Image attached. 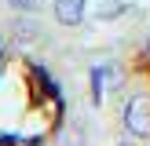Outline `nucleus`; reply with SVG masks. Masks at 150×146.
Returning <instances> with one entry per match:
<instances>
[{"mask_svg": "<svg viewBox=\"0 0 150 146\" xmlns=\"http://www.w3.org/2000/svg\"><path fill=\"white\" fill-rule=\"evenodd\" d=\"M125 128L136 139H150V95L146 91H136L125 102Z\"/></svg>", "mask_w": 150, "mask_h": 146, "instance_id": "nucleus-1", "label": "nucleus"}, {"mask_svg": "<svg viewBox=\"0 0 150 146\" xmlns=\"http://www.w3.org/2000/svg\"><path fill=\"white\" fill-rule=\"evenodd\" d=\"M88 11V0H55V18L62 26H81Z\"/></svg>", "mask_w": 150, "mask_h": 146, "instance_id": "nucleus-2", "label": "nucleus"}, {"mask_svg": "<svg viewBox=\"0 0 150 146\" xmlns=\"http://www.w3.org/2000/svg\"><path fill=\"white\" fill-rule=\"evenodd\" d=\"M125 11H128V4H125V0H103V4L95 7V18L110 22V18H121Z\"/></svg>", "mask_w": 150, "mask_h": 146, "instance_id": "nucleus-3", "label": "nucleus"}, {"mask_svg": "<svg viewBox=\"0 0 150 146\" xmlns=\"http://www.w3.org/2000/svg\"><path fill=\"white\" fill-rule=\"evenodd\" d=\"M7 4H11L15 11H33V7L40 4V0H7Z\"/></svg>", "mask_w": 150, "mask_h": 146, "instance_id": "nucleus-4", "label": "nucleus"}, {"mask_svg": "<svg viewBox=\"0 0 150 146\" xmlns=\"http://www.w3.org/2000/svg\"><path fill=\"white\" fill-rule=\"evenodd\" d=\"M18 33H22V36H26V33L33 36V33H40V26H37V22H18Z\"/></svg>", "mask_w": 150, "mask_h": 146, "instance_id": "nucleus-5", "label": "nucleus"}, {"mask_svg": "<svg viewBox=\"0 0 150 146\" xmlns=\"http://www.w3.org/2000/svg\"><path fill=\"white\" fill-rule=\"evenodd\" d=\"M146 48H150V33H146Z\"/></svg>", "mask_w": 150, "mask_h": 146, "instance_id": "nucleus-6", "label": "nucleus"}]
</instances>
